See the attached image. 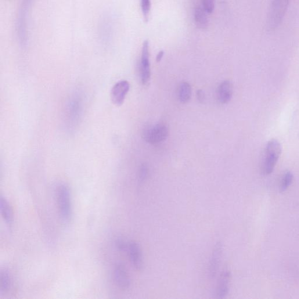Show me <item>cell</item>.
<instances>
[{"label":"cell","instance_id":"8992f818","mask_svg":"<svg viewBox=\"0 0 299 299\" xmlns=\"http://www.w3.org/2000/svg\"><path fill=\"white\" fill-rule=\"evenodd\" d=\"M140 74L142 84L145 85L148 84L151 78L149 43L148 40H146L143 44L141 59H140Z\"/></svg>","mask_w":299,"mask_h":299},{"label":"cell","instance_id":"6da1fadb","mask_svg":"<svg viewBox=\"0 0 299 299\" xmlns=\"http://www.w3.org/2000/svg\"><path fill=\"white\" fill-rule=\"evenodd\" d=\"M85 99L80 90H75L68 96L63 108L64 127L68 132L76 129L83 115Z\"/></svg>","mask_w":299,"mask_h":299},{"label":"cell","instance_id":"277c9868","mask_svg":"<svg viewBox=\"0 0 299 299\" xmlns=\"http://www.w3.org/2000/svg\"><path fill=\"white\" fill-rule=\"evenodd\" d=\"M59 210L61 218L65 223L69 222L72 216L71 192L69 187L66 184L59 186L58 194Z\"/></svg>","mask_w":299,"mask_h":299},{"label":"cell","instance_id":"30bf717a","mask_svg":"<svg viewBox=\"0 0 299 299\" xmlns=\"http://www.w3.org/2000/svg\"><path fill=\"white\" fill-rule=\"evenodd\" d=\"M128 250L132 266L138 271H141L143 266V261L139 245L135 241H131L128 245Z\"/></svg>","mask_w":299,"mask_h":299},{"label":"cell","instance_id":"ac0fdd59","mask_svg":"<svg viewBox=\"0 0 299 299\" xmlns=\"http://www.w3.org/2000/svg\"><path fill=\"white\" fill-rule=\"evenodd\" d=\"M293 179L294 176L292 172L289 171L284 172L280 181V191H286V190L289 188L291 183H292Z\"/></svg>","mask_w":299,"mask_h":299},{"label":"cell","instance_id":"52a82bcc","mask_svg":"<svg viewBox=\"0 0 299 299\" xmlns=\"http://www.w3.org/2000/svg\"><path fill=\"white\" fill-rule=\"evenodd\" d=\"M130 89L128 81L121 80L117 82L111 91V99L114 105L121 106L124 104Z\"/></svg>","mask_w":299,"mask_h":299},{"label":"cell","instance_id":"7c38bea8","mask_svg":"<svg viewBox=\"0 0 299 299\" xmlns=\"http://www.w3.org/2000/svg\"><path fill=\"white\" fill-rule=\"evenodd\" d=\"M230 278L231 274L228 269L223 270L221 276H220L219 282L217 289H216V297L218 298H224L229 293Z\"/></svg>","mask_w":299,"mask_h":299},{"label":"cell","instance_id":"9c48e42d","mask_svg":"<svg viewBox=\"0 0 299 299\" xmlns=\"http://www.w3.org/2000/svg\"><path fill=\"white\" fill-rule=\"evenodd\" d=\"M32 0H24L21 6L18 21V32L21 43L25 42V32H26V23L28 10L30 9Z\"/></svg>","mask_w":299,"mask_h":299},{"label":"cell","instance_id":"7402d4cb","mask_svg":"<svg viewBox=\"0 0 299 299\" xmlns=\"http://www.w3.org/2000/svg\"><path fill=\"white\" fill-rule=\"evenodd\" d=\"M116 246L120 251H125L128 248V245L122 239H118L117 241Z\"/></svg>","mask_w":299,"mask_h":299},{"label":"cell","instance_id":"8fae6325","mask_svg":"<svg viewBox=\"0 0 299 299\" xmlns=\"http://www.w3.org/2000/svg\"><path fill=\"white\" fill-rule=\"evenodd\" d=\"M223 253V246L221 243H216L212 252L209 266V274L211 278H214L219 269Z\"/></svg>","mask_w":299,"mask_h":299},{"label":"cell","instance_id":"d6986e66","mask_svg":"<svg viewBox=\"0 0 299 299\" xmlns=\"http://www.w3.org/2000/svg\"><path fill=\"white\" fill-rule=\"evenodd\" d=\"M141 9L146 23H148L151 10L150 0H141Z\"/></svg>","mask_w":299,"mask_h":299},{"label":"cell","instance_id":"ffe728a7","mask_svg":"<svg viewBox=\"0 0 299 299\" xmlns=\"http://www.w3.org/2000/svg\"><path fill=\"white\" fill-rule=\"evenodd\" d=\"M205 11L209 14L214 12L215 6V0H202Z\"/></svg>","mask_w":299,"mask_h":299},{"label":"cell","instance_id":"cb8c5ba5","mask_svg":"<svg viewBox=\"0 0 299 299\" xmlns=\"http://www.w3.org/2000/svg\"><path fill=\"white\" fill-rule=\"evenodd\" d=\"M164 55V52L163 51V50H161V51L157 54V55L156 56V62L157 63H159L161 62V60H162V59H163Z\"/></svg>","mask_w":299,"mask_h":299},{"label":"cell","instance_id":"5b68a950","mask_svg":"<svg viewBox=\"0 0 299 299\" xmlns=\"http://www.w3.org/2000/svg\"><path fill=\"white\" fill-rule=\"evenodd\" d=\"M168 135V129L166 125L163 124L150 125L144 129L142 133L143 139L153 145L164 142Z\"/></svg>","mask_w":299,"mask_h":299},{"label":"cell","instance_id":"4fadbf2b","mask_svg":"<svg viewBox=\"0 0 299 299\" xmlns=\"http://www.w3.org/2000/svg\"><path fill=\"white\" fill-rule=\"evenodd\" d=\"M233 85L229 81L222 82L218 89V99L222 104H228L231 100L233 95Z\"/></svg>","mask_w":299,"mask_h":299},{"label":"cell","instance_id":"603a6c76","mask_svg":"<svg viewBox=\"0 0 299 299\" xmlns=\"http://www.w3.org/2000/svg\"><path fill=\"white\" fill-rule=\"evenodd\" d=\"M197 99L200 101V102H203L204 99V92L202 90H198L197 92Z\"/></svg>","mask_w":299,"mask_h":299},{"label":"cell","instance_id":"9a60e30c","mask_svg":"<svg viewBox=\"0 0 299 299\" xmlns=\"http://www.w3.org/2000/svg\"><path fill=\"white\" fill-rule=\"evenodd\" d=\"M204 8L198 6L194 9V18L196 26L200 29H205L208 27V19Z\"/></svg>","mask_w":299,"mask_h":299},{"label":"cell","instance_id":"7a4b0ae2","mask_svg":"<svg viewBox=\"0 0 299 299\" xmlns=\"http://www.w3.org/2000/svg\"><path fill=\"white\" fill-rule=\"evenodd\" d=\"M281 153L282 146L278 140L275 139L270 140L264 151V159L261 166L263 175H268L274 170Z\"/></svg>","mask_w":299,"mask_h":299},{"label":"cell","instance_id":"3957f363","mask_svg":"<svg viewBox=\"0 0 299 299\" xmlns=\"http://www.w3.org/2000/svg\"><path fill=\"white\" fill-rule=\"evenodd\" d=\"M291 0H272L269 10L267 25L270 31L278 28L284 19Z\"/></svg>","mask_w":299,"mask_h":299},{"label":"cell","instance_id":"ba28073f","mask_svg":"<svg viewBox=\"0 0 299 299\" xmlns=\"http://www.w3.org/2000/svg\"><path fill=\"white\" fill-rule=\"evenodd\" d=\"M114 277L117 286L123 290H128L131 286V279L124 264L119 263L115 266Z\"/></svg>","mask_w":299,"mask_h":299},{"label":"cell","instance_id":"2e32d148","mask_svg":"<svg viewBox=\"0 0 299 299\" xmlns=\"http://www.w3.org/2000/svg\"><path fill=\"white\" fill-rule=\"evenodd\" d=\"M192 95L191 86L186 82H183L180 85L178 90V98L180 102L186 104L189 102Z\"/></svg>","mask_w":299,"mask_h":299},{"label":"cell","instance_id":"44dd1931","mask_svg":"<svg viewBox=\"0 0 299 299\" xmlns=\"http://www.w3.org/2000/svg\"><path fill=\"white\" fill-rule=\"evenodd\" d=\"M149 168L145 164H143L140 167L139 173V179L140 182L145 181L148 176Z\"/></svg>","mask_w":299,"mask_h":299},{"label":"cell","instance_id":"5bb4252c","mask_svg":"<svg viewBox=\"0 0 299 299\" xmlns=\"http://www.w3.org/2000/svg\"><path fill=\"white\" fill-rule=\"evenodd\" d=\"M0 208L3 218L7 225L11 226L13 222V213L12 207L6 199L2 196L0 201Z\"/></svg>","mask_w":299,"mask_h":299},{"label":"cell","instance_id":"e0dca14e","mask_svg":"<svg viewBox=\"0 0 299 299\" xmlns=\"http://www.w3.org/2000/svg\"><path fill=\"white\" fill-rule=\"evenodd\" d=\"M11 276L10 273L6 269L2 270L0 273V292L1 294L8 291L11 286Z\"/></svg>","mask_w":299,"mask_h":299}]
</instances>
